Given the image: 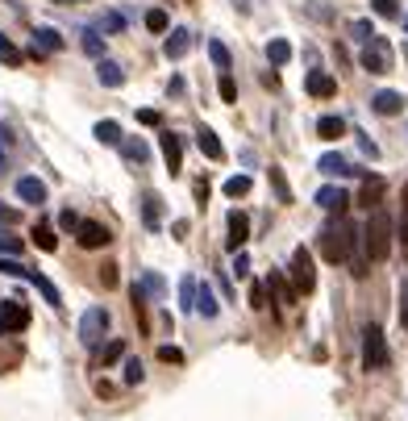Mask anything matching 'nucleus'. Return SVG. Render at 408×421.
I'll use <instances>...</instances> for the list:
<instances>
[{
	"label": "nucleus",
	"mask_w": 408,
	"mask_h": 421,
	"mask_svg": "<svg viewBox=\"0 0 408 421\" xmlns=\"http://www.w3.org/2000/svg\"><path fill=\"white\" fill-rule=\"evenodd\" d=\"M75 242H80L84 250H100V246H109V242H113V234H109V226H104V221H80Z\"/></svg>",
	"instance_id": "8"
},
{
	"label": "nucleus",
	"mask_w": 408,
	"mask_h": 421,
	"mask_svg": "<svg viewBox=\"0 0 408 421\" xmlns=\"http://www.w3.org/2000/svg\"><path fill=\"white\" fill-rule=\"evenodd\" d=\"M159 146H163V159H167L171 176H180V167H183V138H180V134H171V130H163V134H159Z\"/></svg>",
	"instance_id": "12"
},
{
	"label": "nucleus",
	"mask_w": 408,
	"mask_h": 421,
	"mask_svg": "<svg viewBox=\"0 0 408 421\" xmlns=\"http://www.w3.org/2000/svg\"><path fill=\"white\" fill-rule=\"evenodd\" d=\"M92 134H96V142H104V146H121V138H125L117 121H96V130H92Z\"/></svg>",
	"instance_id": "28"
},
{
	"label": "nucleus",
	"mask_w": 408,
	"mask_h": 421,
	"mask_svg": "<svg viewBox=\"0 0 408 421\" xmlns=\"http://www.w3.org/2000/svg\"><path fill=\"white\" fill-rule=\"evenodd\" d=\"M400 326H408V283L400 288Z\"/></svg>",
	"instance_id": "54"
},
{
	"label": "nucleus",
	"mask_w": 408,
	"mask_h": 421,
	"mask_svg": "<svg viewBox=\"0 0 408 421\" xmlns=\"http://www.w3.org/2000/svg\"><path fill=\"white\" fill-rule=\"evenodd\" d=\"M350 38H359V42H371V38H375V25H371V21H366V17H359V21H350Z\"/></svg>",
	"instance_id": "35"
},
{
	"label": "nucleus",
	"mask_w": 408,
	"mask_h": 421,
	"mask_svg": "<svg viewBox=\"0 0 408 421\" xmlns=\"http://www.w3.org/2000/svg\"><path fill=\"white\" fill-rule=\"evenodd\" d=\"M142 292H150V296H163V292H167V283L159 280L154 271H142Z\"/></svg>",
	"instance_id": "40"
},
{
	"label": "nucleus",
	"mask_w": 408,
	"mask_h": 421,
	"mask_svg": "<svg viewBox=\"0 0 408 421\" xmlns=\"http://www.w3.org/2000/svg\"><path fill=\"white\" fill-rule=\"evenodd\" d=\"M288 280H292V288H296L300 296H309V292L317 288V267H313V255H309L304 246H296V250H292V263H288Z\"/></svg>",
	"instance_id": "4"
},
{
	"label": "nucleus",
	"mask_w": 408,
	"mask_h": 421,
	"mask_svg": "<svg viewBox=\"0 0 408 421\" xmlns=\"http://www.w3.org/2000/svg\"><path fill=\"white\" fill-rule=\"evenodd\" d=\"M13 221H17V209H4V205H0V226H13Z\"/></svg>",
	"instance_id": "57"
},
{
	"label": "nucleus",
	"mask_w": 408,
	"mask_h": 421,
	"mask_svg": "<svg viewBox=\"0 0 408 421\" xmlns=\"http://www.w3.org/2000/svg\"><path fill=\"white\" fill-rule=\"evenodd\" d=\"M233 271H237V280H246V276H250V259H246L242 250L233 255Z\"/></svg>",
	"instance_id": "51"
},
{
	"label": "nucleus",
	"mask_w": 408,
	"mask_h": 421,
	"mask_svg": "<svg viewBox=\"0 0 408 421\" xmlns=\"http://www.w3.org/2000/svg\"><path fill=\"white\" fill-rule=\"evenodd\" d=\"M225 226H229V238H225V246L237 255L242 246H246V238H250V217L242 213V209H229V217H225Z\"/></svg>",
	"instance_id": "9"
},
{
	"label": "nucleus",
	"mask_w": 408,
	"mask_h": 421,
	"mask_svg": "<svg viewBox=\"0 0 408 421\" xmlns=\"http://www.w3.org/2000/svg\"><path fill=\"white\" fill-rule=\"evenodd\" d=\"M63 50V38H58V30H50V25H38L34 30V47H30V54L34 59H42V54H58Z\"/></svg>",
	"instance_id": "13"
},
{
	"label": "nucleus",
	"mask_w": 408,
	"mask_h": 421,
	"mask_svg": "<svg viewBox=\"0 0 408 421\" xmlns=\"http://www.w3.org/2000/svg\"><path fill=\"white\" fill-rule=\"evenodd\" d=\"M359 150H363L366 159H379V146H375V142L366 138V134H359Z\"/></svg>",
	"instance_id": "52"
},
{
	"label": "nucleus",
	"mask_w": 408,
	"mask_h": 421,
	"mask_svg": "<svg viewBox=\"0 0 408 421\" xmlns=\"http://www.w3.org/2000/svg\"><path fill=\"white\" fill-rule=\"evenodd\" d=\"M171 238L183 242V238H187V221H171Z\"/></svg>",
	"instance_id": "56"
},
{
	"label": "nucleus",
	"mask_w": 408,
	"mask_h": 421,
	"mask_svg": "<svg viewBox=\"0 0 408 421\" xmlns=\"http://www.w3.org/2000/svg\"><path fill=\"white\" fill-rule=\"evenodd\" d=\"M54 4H80V0H54Z\"/></svg>",
	"instance_id": "59"
},
{
	"label": "nucleus",
	"mask_w": 408,
	"mask_h": 421,
	"mask_svg": "<svg viewBox=\"0 0 408 421\" xmlns=\"http://www.w3.org/2000/svg\"><path fill=\"white\" fill-rule=\"evenodd\" d=\"M325 176H359V167H350V159L346 154H338V150H329V154H321L317 163Z\"/></svg>",
	"instance_id": "19"
},
{
	"label": "nucleus",
	"mask_w": 408,
	"mask_h": 421,
	"mask_svg": "<svg viewBox=\"0 0 408 421\" xmlns=\"http://www.w3.org/2000/svg\"><path fill=\"white\" fill-rule=\"evenodd\" d=\"M196 276H183L180 280V309L183 313H196Z\"/></svg>",
	"instance_id": "31"
},
{
	"label": "nucleus",
	"mask_w": 408,
	"mask_h": 421,
	"mask_svg": "<svg viewBox=\"0 0 408 421\" xmlns=\"http://www.w3.org/2000/svg\"><path fill=\"white\" fill-rule=\"evenodd\" d=\"M0 63H8V67H21V63H25V54L13 47V42H8L4 34H0Z\"/></svg>",
	"instance_id": "34"
},
{
	"label": "nucleus",
	"mask_w": 408,
	"mask_h": 421,
	"mask_svg": "<svg viewBox=\"0 0 408 421\" xmlns=\"http://www.w3.org/2000/svg\"><path fill=\"white\" fill-rule=\"evenodd\" d=\"M192 192H196V200L204 205V200H209V180H196V184H192Z\"/></svg>",
	"instance_id": "53"
},
{
	"label": "nucleus",
	"mask_w": 408,
	"mask_h": 421,
	"mask_svg": "<svg viewBox=\"0 0 408 421\" xmlns=\"http://www.w3.org/2000/svg\"><path fill=\"white\" fill-rule=\"evenodd\" d=\"M58 230H63V234H75V230H80V217H75L71 209H63V213H58Z\"/></svg>",
	"instance_id": "45"
},
{
	"label": "nucleus",
	"mask_w": 408,
	"mask_h": 421,
	"mask_svg": "<svg viewBox=\"0 0 408 421\" xmlns=\"http://www.w3.org/2000/svg\"><path fill=\"white\" fill-rule=\"evenodd\" d=\"M109 326H113L109 309H104V305H92L88 313L80 317V342H84V346H100L104 334H109Z\"/></svg>",
	"instance_id": "6"
},
{
	"label": "nucleus",
	"mask_w": 408,
	"mask_h": 421,
	"mask_svg": "<svg viewBox=\"0 0 408 421\" xmlns=\"http://www.w3.org/2000/svg\"><path fill=\"white\" fill-rule=\"evenodd\" d=\"M142 379H146L142 363H137V359H125V384H142Z\"/></svg>",
	"instance_id": "47"
},
{
	"label": "nucleus",
	"mask_w": 408,
	"mask_h": 421,
	"mask_svg": "<svg viewBox=\"0 0 408 421\" xmlns=\"http://www.w3.org/2000/svg\"><path fill=\"white\" fill-rule=\"evenodd\" d=\"M0 334H4V326H0Z\"/></svg>",
	"instance_id": "61"
},
{
	"label": "nucleus",
	"mask_w": 408,
	"mask_h": 421,
	"mask_svg": "<svg viewBox=\"0 0 408 421\" xmlns=\"http://www.w3.org/2000/svg\"><path fill=\"white\" fill-rule=\"evenodd\" d=\"M196 313H204V322H213L221 313V305H217V296H213L209 283H196Z\"/></svg>",
	"instance_id": "23"
},
{
	"label": "nucleus",
	"mask_w": 408,
	"mask_h": 421,
	"mask_svg": "<svg viewBox=\"0 0 408 421\" xmlns=\"http://www.w3.org/2000/svg\"><path fill=\"white\" fill-rule=\"evenodd\" d=\"M371 8H375L379 17H388V21H396V17H400V4H396V0H371Z\"/></svg>",
	"instance_id": "43"
},
{
	"label": "nucleus",
	"mask_w": 408,
	"mask_h": 421,
	"mask_svg": "<svg viewBox=\"0 0 408 421\" xmlns=\"http://www.w3.org/2000/svg\"><path fill=\"white\" fill-rule=\"evenodd\" d=\"M187 50H192V30H171V34H167V42H163V54H167V59H183V54H187Z\"/></svg>",
	"instance_id": "20"
},
{
	"label": "nucleus",
	"mask_w": 408,
	"mask_h": 421,
	"mask_svg": "<svg viewBox=\"0 0 408 421\" xmlns=\"http://www.w3.org/2000/svg\"><path fill=\"white\" fill-rule=\"evenodd\" d=\"M317 205L329 213V217H342V213H346V205H350V192H346V188H338V184H325L317 192Z\"/></svg>",
	"instance_id": "10"
},
{
	"label": "nucleus",
	"mask_w": 408,
	"mask_h": 421,
	"mask_svg": "<svg viewBox=\"0 0 408 421\" xmlns=\"http://www.w3.org/2000/svg\"><path fill=\"white\" fill-rule=\"evenodd\" d=\"M304 92H309V96H317V100H329V96H338V80H333L329 71L313 67V71L304 75Z\"/></svg>",
	"instance_id": "11"
},
{
	"label": "nucleus",
	"mask_w": 408,
	"mask_h": 421,
	"mask_svg": "<svg viewBox=\"0 0 408 421\" xmlns=\"http://www.w3.org/2000/svg\"><path fill=\"white\" fill-rule=\"evenodd\" d=\"M209 59H213V67H221V75L233 67V54H229V47H225V42H217V38H209Z\"/></svg>",
	"instance_id": "29"
},
{
	"label": "nucleus",
	"mask_w": 408,
	"mask_h": 421,
	"mask_svg": "<svg viewBox=\"0 0 408 421\" xmlns=\"http://www.w3.org/2000/svg\"><path fill=\"white\" fill-rule=\"evenodd\" d=\"M196 146H200V154H204V159H213V163H221V159H225V146H221V138H217L209 126H200V130H196Z\"/></svg>",
	"instance_id": "16"
},
{
	"label": "nucleus",
	"mask_w": 408,
	"mask_h": 421,
	"mask_svg": "<svg viewBox=\"0 0 408 421\" xmlns=\"http://www.w3.org/2000/svg\"><path fill=\"white\" fill-rule=\"evenodd\" d=\"M121 154H125V163H134V167H146V163H150V146L142 138H121Z\"/></svg>",
	"instance_id": "22"
},
{
	"label": "nucleus",
	"mask_w": 408,
	"mask_h": 421,
	"mask_svg": "<svg viewBox=\"0 0 408 421\" xmlns=\"http://www.w3.org/2000/svg\"><path fill=\"white\" fill-rule=\"evenodd\" d=\"M250 305H254V309H267V283H254V288H250Z\"/></svg>",
	"instance_id": "50"
},
{
	"label": "nucleus",
	"mask_w": 408,
	"mask_h": 421,
	"mask_svg": "<svg viewBox=\"0 0 408 421\" xmlns=\"http://www.w3.org/2000/svg\"><path fill=\"white\" fill-rule=\"evenodd\" d=\"M246 192H250V176H229L225 180V196L237 200V196H246Z\"/></svg>",
	"instance_id": "36"
},
{
	"label": "nucleus",
	"mask_w": 408,
	"mask_h": 421,
	"mask_svg": "<svg viewBox=\"0 0 408 421\" xmlns=\"http://www.w3.org/2000/svg\"><path fill=\"white\" fill-rule=\"evenodd\" d=\"M137 121L150 126V130H159V126H163V113H159V109H137Z\"/></svg>",
	"instance_id": "44"
},
{
	"label": "nucleus",
	"mask_w": 408,
	"mask_h": 421,
	"mask_svg": "<svg viewBox=\"0 0 408 421\" xmlns=\"http://www.w3.org/2000/svg\"><path fill=\"white\" fill-rule=\"evenodd\" d=\"M267 288L275 292V300H279V305H296V300H300V292L292 288V280H288V271H271V280H267Z\"/></svg>",
	"instance_id": "17"
},
{
	"label": "nucleus",
	"mask_w": 408,
	"mask_h": 421,
	"mask_svg": "<svg viewBox=\"0 0 408 421\" xmlns=\"http://www.w3.org/2000/svg\"><path fill=\"white\" fill-rule=\"evenodd\" d=\"M217 92H221V100H237V84H233V75H221V84H217Z\"/></svg>",
	"instance_id": "46"
},
{
	"label": "nucleus",
	"mask_w": 408,
	"mask_h": 421,
	"mask_svg": "<svg viewBox=\"0 0 408 421\" xmlns=\"http://www.w3.org/2000/svg\"><path fill=\"white\" fill-rule=\"evenodd\" d=\"M404 34H408V17H404Z\"/></svg>",
	"instance_id": "60"
},
{
	"label": "nucleus",
	"mask_w": 408,
	"mask_h": 421,
	"mask_svg": "<svg viewBox=\"0 0 408 421\" xmlns=\"http://www.w3.org/2000/svg\"><path fill=\"white\" fill-rule=\"evenodd\" d=\"M159 359H163V363H175V367H180V363H183V350H180V346H159Z\"/></svg>",
	"instance_id": "48"
},
{
	"label": "nucleus",
	"mask_w": 408,
	"mask_h": 421,
	"mask_svg": "<svg viewBox=\"0 0 408 421\" xmlns=\"http://www.w3.org/2000/svg\"><path fill=\"white\" fill-rule=\"evenodd\" d=\"M96 80H100L104 88H121V84H125V71H121V63L100 59V63H96Z\"/></svg>",
	"instance_id": "21"
},
{
	"label": "nucleus",
	"mask_w": 408,
	"mask_h": 421,
	"mask_svg": "<svg viewBox=\"0 0 408 421\" xmlns=\"http://www.w3.org/2000/svg\"><path fill=\"white\" fill-rule=\"evenodd\" d=\"M392 242H396V221H392V213H388V209H371V217H366V226H363L366 263H383V259L392 255Z\"/></svg>",
	"instance_id": "2"
},
{
	"label": "nucleus",
	"mask_w": 408,
	"mask_h": 421,
	"mask_svg": "<svg viewBox=\"0 0 408 421\" xmlns=\"http://www.w3.org/2000/svg\"><path fill=\"white\" fill-rule=\"evenodd\" d=\"M379 196H383V180H379V176H366V180H363V196H359V200H363L366 209H379Z\"/></svg>",
	"instance_id": "30"
},
{
	"label": "nucleus",
	"mask_w": 408,
	"mask_h": 421,
	"mask_svg": "<svg viewBox=\"0 0 408 421\" xmlns=\"http://www.w3.org/2000/svg\"><path fill=\"white\" fill-rule=\"evenodd\" d=\"M359 250H363V230H359L346 213L333 217V221L321 230V255H325V263H350Z\"/></svg>",
	"instance_id": "1"
},
{
	"label": "nucleus",
	"mask_w": 408,
	"mask_h": 421,
	"mask_svg": "<svg viewBox=\"0 0 408 421\" xmlns=\"http://www.w3.org/2000/svg\"><path fill=\"white\" fill-rule=\"evenodd\" d=\"M371 109H375L379 117H400V113H404V96L392 92V88H383V92L371 96Z\"/></svg>",
	"instance_id": "14"
},
{
	"label": "nucleus",
	"mask_w": 408,
	"mask_h": 421,
	"mask_svg": "<svg viewBox=\"0 0 408 421\" xmlns=\"http://www.w3.org/2000/svg\"><path fill=\"white\" fill-rule=\"evenodd\" d=\"M117 280H121V276H117V263H104V267H100V283H104V288H117Z\"/></svg>",
	"instance_id": "49"
},
{
	"label": "nucleus",
	"mask_w": 408,
	"mask_h": 421,
	"mask_svg": "<svg viewBox=\"0 0 408 421\" xmlns=\"http://www.w3.org/2000/svg\"><path fill=\"white\" fill-rule=\"evenodd\" d=\"M142 221H146V230H150V234H159V230H163V200H159L154 192H146V196H142Z\"/></svg>",
	"instance_id": "15"
},
{
	"label": "nucleus",
	"mask_w": 408,
	"mask_h": 421,
	"mask_svg": "<svg viewBox=\"0 0 408 421\" xmlns=\"http://www.w3.org/2000/svg\"><path fill=\"white\" fill-rule=\"evenodd\" d=\"M4 171H8V154H0V176H4Z\"/></svg>",
	"instance_id": "58"
},
{
	"label": "nucleus",
	"mask_w": 408,
	"mask_h": 421,
	"mask_svg": "<svg viewBox=\"0 0 408 421\" xmlns=\"http://www.w3.org/2000/svg\"><path fill=\"white\" fill-rule=\"evenodd\" d=\"M17 196H21L25 205H46V184L38 176H21V180H17Z\"/></svg>",
	"instance_id": "18"
},
{
	"label": "nucleus",
	"mask_w": 408,
	"mask_h": 421,
	"mask_svg": "<svg viewBox=\"0 0 408 421\" xmlns=\"http://www.w3.org/2000/svg\"><path fill=\"white\" fill-rule=\"evenodd\" d=\"M17 255H21V238L0 234V259H17Z\"/></svg>",
	"instance_id": "39"
},
{
	"label": "nucleus",
	"mask_w": 408,
	"mask_h": 421,
	"mask_svg": "<svg viewBox=\"0 0 408 421\" xmlns=\"http://www.w3.org/2000/svg\"><path fill=\"white\" fill-rule=\"evenodd\" d=\"M267 176H271V188H275V196H279V205H292V184H288V176H283L279 167H271Z\"/></svg>",
	"instance_id": "33"
},
{
	"label": "nucleus",
	"mask_w": 408,
	"mask_h": 421,
	"mask_svg": "<svg viewBox=\"0 0 408 421\" xmlns=\"http://www.w3.org/2000/svg\"><path fill=\"white\" fill-rule=\"evenodd\" d=\"M25 280H30V283H34V288H38V292L46 296V300H50V309H63V296H58V288H54V283L46 280L42 271H30Z\"/></svg>",
	"instance_id": "26"
},
{
	"label": "nucleus",
	"mask_w": 408,
	"mask_h": 421,
	"mask_svg": "<svg viewBox=\"0 0 408 421\" xmlns=\"http://www.w3.org/2000/svg\"><path fill=\"white\" fill-rule=\"evenodd\" d=\"M0 276H17V280H25V276H30V267H25V263H17V259H0Z\"/></svg>",
	"instance_id": "42"
},
{
	"label": "nucleus",
	"mask_w": 408,
	"mask_h": 421,
	"mask_svg": "<svg viewBox=\"0 0 408 421\" xmlns=\"http://www.w3.org/2000/svg\"><path fill=\"white\" fill-rule=\"evenodd\" d=\"M359 63H363V71H371V75H388V71L396 67V50H392L388 38H379V34H375V38L363 47Z\"/></svg>",
	"instance_id": "3"
},
{
	"label": "nucleus",
	"mask_w": 408,
	"mask_h": 421,
	"mask_svg": "<svg viewBox=\"0 0 408 421\" xmlns=\"http://www.w3.org/2000/svg\"><path fill=\"white\" fill-rule=\"evenodd\" d=\"M400 238H404V255H408V188H404V221H400Z\"/></svg>",
	"instance_id": "55"
},
{
	"label": "nucleus",
	"mask_w": 408,
	"mask_h": 421,
	"mask_svg": "<svg viewBox=\"0 0 408 421\" xmlns=\"http://www.w3.org/2000/svg\"><path fill=\"white\" fill-rule=\"evenodd\" d=\"M167 25H171V21H167V13H163V8H150V13H146V30L167 34Z\"/></svg>",
	"instance_id": "38"
},
{
	"label": "nucleus",
	"mask_w": 408,
	"mask_h": 421,
	"mask_svg": "<svg viewBox=\"0 0 408 421\" xmlns=\"http://www.w3.org/2000/svg\"><path fill=\"white\" fill-rule=\"evenodd\" d=\"M100 30H109V34H121L125 30V21H121V13H100V21H96Z\"/></svg>",
	"instance_id": "41"
},
{
	"label": "nucleus",
	"mask_w": 408,
	"mask_h": 421,
	"mask_svg": "<svg viewBox=\"0 0 408 421\" xmlns=\"http://www.w3.org/2000/svg\"><path fill=\"white\" fill-rule=\"evenodd\" d=\"M34 246L46 250V255H50V250H58V234H54V226H50V221H38V226H34Z\"/></svg>",
	"instance_id": "27"
},
{
	"label": "nucleus",
	"mask_w": 408,
	"mask_h": 421,
	"mask_svg": "<svg viewBox=\"0 0 408 421\" xmlns=\"http://www.w3.org/2000/svg\"><path fill=\"white\" fill-rule=\"evenodd\" d=\"M317 138H325V142L346 138V121H342V117H333V113H325V117L317 121Z\"/></svg>",
	"instance_id": "25"
},
{
	"label": "nucleus",
	"mask_w": 408,
	"mask_h": 421,
	"mask_svg": "<svg viewBox=\"0 0 408 421\" xmlns=\"http://www.w3.org/2000/svg\"><path fill=\"white\" fill-rule=\"evenodd\" d=\"M0 326H4V334H21V329L30 326V309H25L17 296H4V305H0Z\"/></svg>",
	"instance_id": "7"
},
{
	"label": "nucleus",
	"mask_w": 408,
	"mask_h": 421,
	"mask_svg": "<svg viewBox=\"0 0 408 421\" xmlns=\"http://www.w3.org/2000/svg\"><path fill=\"white\" fill-rule=\"evenodd\" d=\"M267 59H271V67H283V63L292 59V42H283V38H271V42H267Z\"/></svg>",
	"instance_id": "32"
},
{
	"label": "nucleus",
	"mask_w": 408,
	"mask_h": 421,
	"mask_svg": "<svg viewBox=\"0 0 408 421\" xmlns=\"http://www.w3.org/2000/svg\"><path fill=\"white\" fill-rule=\"evenodd\" d=\"M121 359H125V342L113 338L109 346H96V359H92V363H96V367H113V363H121Z\"/></svg>",
	"instance_id": "24"
},
{
	"label": "nucleus",
	"mask_w": 408,
	"mask_h": 421,
	"mask_svg": "<svg viewBox=\"0 0 408 421\" xmlns=\"http://www.w3.org/2000/svg\"><path fill=\"white\" fill-rule=\"evenodd\" d=\"M84 50H88L96 63L104 59V42H100V34H96V30H84Z\"/></svg>",
	"instance_id": "37"
},
{
	"label": "nucleus",
	"mask_w": 408,
	"mask_h": 421,
	"mask_svg": "<svg viewBox=\"0 0 408 421\" xmlns=\"http://www.w3.org/2000/svg\"><path fill=\"white\" fill-rule=\"evenodd\" d=\"M388 363H392V355H388V338H383V329L371 326L363 334V367L366 372H388Z\"/></svg>",
	"instance_id": "5"
}]
</instances>
